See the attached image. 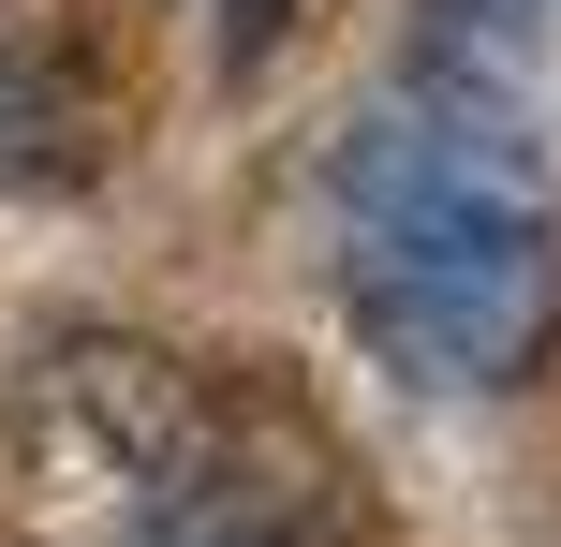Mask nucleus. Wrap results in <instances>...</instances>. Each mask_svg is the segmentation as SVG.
I'll use <instances>...</instances> for the list:
<instances>
[{
    "instance_id": "obj_2",
    "label": "nucleus",
    "mask_w": 561,
    "mask_h": 547,
    "mask_svg": "<svg viewBox=\"0 0 561 547\" xmlns=\"http://www.w3.org/2000/svg\"><path fill=\"white\" fill-rule=\"evenodd\" d=\"M118 547H355V518H340V474L296 430H252V414L222 430L207 414L178 444V474L118 518Z\"/></svg>"
},
{
    "instance_id": "obj_1",
    "label": "nucleus",
    "mask_w": 561,
    "mask_h": 547,
    "mask_svg": "<svg viewBox=\"0 0 561 547\" xmlns=\"http://www.w3.org/2000/svg\"><path fill=\"white\" fill-rule=\"evenodd\" d=\"M325 193H340L325 282L385 371L444 385V400H503L561 355V207L517 118L369 104Z\"/></svg>"
},
{
    "instance_id": "obj_3",
    "label": "nucleus",
    "mask_w": 561,
    "mask_h": 547,
    "mask_svg": "<svg viewBox=\"0 0 561 547\" xmlns=\"http://www.w3.org/2000/svg\"><path fill=\"white\" fill-rule=\"evenodd\" d=\"M561 0H414V75L399 104H444V118H517L533 104V59H547Z\"/></svg>"
}]
</instances>
